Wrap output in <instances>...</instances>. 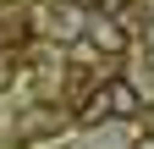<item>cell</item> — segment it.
<instances>
[{"label": "cell", "mask_w": 154, "mask_h": 149, "mask_svg": "<svg viewBox=\"0 0 154 149\" xmlns=\"http://www.w3.org/2000/svg\"><path fill=\"white\" fill-rule=\"evenodd\" d=\"M83 44L88 50H105V55H121L127 50V28H116L110 17H94V22L83 28Z\"/></svg>", "instance_id": "cell-1"}, {"label": "cell", "mask_w": 154, "mask_h": 149, "mask_svg": "<svg viewBox=\"0 0 154 149\" xmlns=\"http://www.w3.org/2000/svg\"><path fill=\"white\" fill-rule=\"evenodd\" d=\"M105 94H110V116H116V122H127V116H138V110H143V100H138V83H127V78L105 83Z\"/></svg>", "instance_id": "cell-2"}, {"label": "cell", "mask_w": 154, "mask_h": 149, "mask_svg": "<svg viewBox=\"0 0 154 149\" xmlns=\"http://www.w3.org/2000/svg\"><path fill=\"white\" fill-rule=\"evenodd\" d=\"M50 33H55V39H72V33H77V6H72V0L50 6Z\"/></svg>", "instance_id": "cell-3"}, {"label": "cell", "mask_w": 154, "mask_h": 149, "mask_svg": "<svg viewBox=\"0 0 154 149\" xmlns=\"http://www.w3.org/2000/svg\"><path fill=\"white\" fill-rule=\"evenodd\" d=\"M55 127H61V116H44V105H38L33 116L22 122V138H44V133H55Z\"/></svg>", "instance_id": "cell-4"}, {"label": "cell", "mask_w": 154, "mask_h": 149, "mask_svg": "<svg viewBox=\"0 0 154 149\" xmlns=\"http://www.w3.org/2000/svg\"><path fill=\"white\" fill-rule=\"evenodd\" d=\"M28 39V22L22 17H0V44H22Z\"/></svg>", "instance_id": "cell-5"}, {"label": "cell", "mask_w": 154, "mask_h": 149, "mask_svg": "<svg viewBox=\"0 0 154 149\" xmlns=\"http://www.w3.org/2000/svg\"><path fill=\"white\" fill-rule=\"evenodd\" d=\"M132 149H154V133H143V138H132Z\"/></svg>", "instance_id": "cell-6"}, {"label": "cell", "mask_w": 154, "mask_h": 149, "mask_svg": "<svg viewBox=\"0 0 154 149\" xmlns=\"http://www.w3.org/2000/svg\"><path fill=\"white\" fill-rule=\"evenodd\" d=\"M55 149H66V144H55Z\"/></svg>", "instance_id": "cell-7"}]
</instances>
